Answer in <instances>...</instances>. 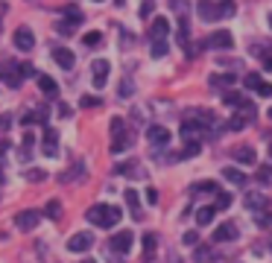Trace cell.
<instances>
[{
	"instance_id": "obj_34",
	"label": "cell",
	"mask_w": 272,
	"mask_h": 263,
	"mask_svg": "<svg viewBox=\"0 0 272 263\" xmlns=\"http://www.w3.org/2000/svg\"><path fill=\"white\" fill-rule=\"evenodd\" d=\"M82 41H85V47H100V44H102V35L100 33H85V38H82Z\"/></svg>"
},
{
	"instance_id": "obj_20",
	"label": "cell",
	"mask_w": 272,
	"mask_h": 263,
	"mask_svg": "<svg viewBox=\"0 0 272 263\" xmlns=\"http://www.w3.org/2000/svg\"><path fill=\"white\" fill-rule=\"evenodd\" d=\"M234 161L252 167V164H255V149H252V146H237V149H234Z\"/></svg>"
},
{
	"instance_id": "obj_30",
	"label": "cell",
	"mask_w": 272,
	"mask_h": 263,
	"mask_svg": "<svg viewBox=\"0 0 272 263\" xmlns=\"http://www.w3.org/2000/svg\"><path fill=\"white\" fill-rule=\"evenodd\" d=\"M150 53H153L155 59L167 56V38H155V41H153V47H150Z\"/></svg>"
},
{
	"instance_id": "obj_21",
	"label": "cell",
	"mask_w": 272,
	"mask_h": 263,
	"mask_svg": "<svg viewBox=\"0 0 272 263\" xmlns=\"http://www.w3.org/2000/svg\"><path fill=\"white\" fill-rule=\"evenodd\" d=\"M208 82H211L214 88H220V91H228V88L234 85V76H231V73H225V76H222V73H214Z\"/></svg>"
},
{
	"instance_id": "obj_48",
	"label": "cell",
	"mask_w": 272,
	"mask_h": 263,
	"mask_svg": "<svg viewBox=\"0 0 272 263\" xmlns=\"http://www.w3.org/2000/svg\"><path fill=\"white\" fill-rule=\"evenodd\" d=\"M150 12H153V3H150V0H147V3H144V6H141V15H150Z\"/></svg>"
},
{
	"instance_id": "obj_49",
	"label": "cell",
	"mask_w": 272,
	"mask_h": 263,
	"mask_svg": "<svg viewBox=\"0 0 272 263\" xmlns=\"http://www.w3.org/2000/svg\"><path fill=\"white\" fill-rule=\"evenodd\" d=\"M167 263H185V260H182L179 254H170V257H167Z\"/></svg>"
},
{
	"instance_id": "obj_8",
	"label": "cell",
	"mask_w": 272,
	"mask_h": 263,
	"mask_svg": "<svg viewBox=\"0 0 272 263\" xmlns=\"http://www.w3.org/2000/svg\"><path fill=\"white\" fill-rule=\"evenodd\" d=\"M234 44V38H231V33H214V35H208V41H205L202 47H208V50H228Z\"/></svg>"
},
{
	"instance_id": "obj_4",
	"label": "cell",
	"mask_w": 272,
	"mask_h": 263,
	"mask_svg": "<svg viewBox=\"0 0 272 263\" xmlns=\"http://www.w3.org/2000/svg\"><path fill=\"white\" fill-rule=\"evenodd\" d=\"M252 120H255V105L243 100V103L234 108V114L228 117V123H225V126H228L231 132H240V129H246V126H249Z\"/></svg>"
},
{
	"instance_id": "obj_26",
	"label": "cell",
	"mask_w": 272,
	"mask_h": 263,
	"mask_svg": "<svg viewBox=\"0 0 272 263\" xmlns=\"http://www.w3.org/2000/svg\"><path fill=\"white\" fill-rule=\"evenodd\" d=\"M155 245H158V237H155V234H144V257H147V260L155 254Z\"/></svg>"
},
{
	"instance_id": "obj_7",
	"label": "cell",
	"mask_w": 272,
	"mask_h": 263,
	"mask_svg": "<svg viewBox=\"0 0 272 263\" xmlns=\"http://www.w3.org/2000/svg\"><path fill=\"white\" fill-rule=\"evenodd\" d=\"M12 44H15L18 50H33L35 47V35H33V30L30 27H18L15 30V38H12Z\"/></svg>"
},
{
	"instance_id": "obj_37",
	"label": "cell",
	"mask_w": 272,
	"mask_h": 263,
	"mask_svg": "<svg viewBox=\"0 0 272 263\" xmlns=\"http://www.w3.org/2000/svg\"><path fill=\"white\" fill-rule=\"evenodd\" d=\"M18 70H21V76H38V73H35V68L30 65V62H18Z\"/></svg>"
},
{
	"instance_id": "obj_24",
	"label": "cell",
	"mask_w": 272,
	"mask_h": 263,
	"mask_svg": "<svg viewBox=\"0 0 272 263\" xmlns=\"http://www.w3.org/2000/svg\"><path fill=\"white\" fill-rule=\"evenodd\" d=\"M123 199H126V205L132 208V213H135V219H138V216H141V202H138V193L129 187V190L123 193Z\"/></svg>"
},
{
	"instance_id": "obj_39",
	"label": "cell",
	"mask_w": 272,
	"mask_h": 263,
	"mask_svg": "<svg viewBox=\"0 0 272 263\" xmlns=\"http://www.w3.org/2000/svg\"><path fill=\"white\" fill-rule=\"evenodd\" d=\"M260 82H263V79H260L257 73H249V76H246V85L252 88V91H257V85H260Z\"/></svg>"
},
{
	"instance_id": "obj_18",
	"label": "cell",
	"mask_w": 272,
	"mask_h": 263,
	"mask_svg": "<svg viewBox=\"0 0 272 263\" xmlns=\"http://www.w3.org/2000/svg\"><path fill=\"white\" fill-rule=\"evenodd\" d=\"M246 208H249V210H257V213H263V210L269 208V199H266L263 193H249V196H246Z\"/></svg>"
},
{
	"instance_id": "obj_52",
	"label": "cell",
	"mask_w": 272,
	"mask_h": 263,
	"mask_svg": "<svg viewBox=\"0 0 272 263\" xmlns=\"http://www.w3.org/2000/svg\"><path fill=\"white\" fill-rule=\"evenodd\" d=\"M269 27H272V12H269Z\"/></svg>"
},
{
	"instance_id": "obj_17",
	"label": "cell",
	"mask_w": 272,
	"mask_h": 263,
	"mask_svg": "<svg viewBox=\"0 0 272 263\" xmlns=\"http://www.w3.org/2000/svg\"><path fill=\"white\" fill-rule=\"evenodd\" d=\"M47 117H50V108H33V111H27L24 114V126H38V123H47Z\"/></svg>"
},
{
	"instance_id": "obj_38",
	"label": "cell",
	"mask_w": 272,
	"mask_h": 263,
	"mask_svg": "<svg viewBox=\"0 0 272 263\" xmlns=\"http://www.w3.org/2000/svg\"><path fill=\"white\" fill-rule=\"evenodd\" d=\"M132 91H135V85H132L129 79H126V82H120V88H117L120 97H132Z\"/></svg>"
},
{
	"instance_id": "obj_5",
	"label": "cell",
	"mask_w": 272,
	"mask_h": 263,
	"mask_svg": "<svg viewBox=\"0 0 272 263\" xmlns=\"http://www.w3.org/2000/svg\"><path fill=\"white\" fill-rule=\"evenodd\" d=\"M38 222H41V213L33 210V208L18 210V213H15V225L21 228V231H33V228H38Z\"/></svg>"
},
{
	"instance_id": "obj_42",
	"label": "cell",
	"mask_w": 272,
	"mask_h": 263,
	"mask_svg": "<svg viewBox=\"0 0 272 263\" xmlns=\"http://www.w3.org/2000/svg\"><path fill=\"white\" fill-rule=\"evenodd\" d=\"M185 243L187 245H196V243H199V234H196V231H187V234H185Z\"/></svg>"
},
{
	"instance_id": "obj_3",
	"label": "cell",
	"mask_w": 272,
	"mask_h": 263,
	"mask_svg": "<svg viewBox=\"0 0 272 263\" xmlns=\"http://www.w3.org/2000/svg\"><path fill=\"white\" fill-rule=\"evenodd\" d=\"M132 132L126 129V120L123 117H111V152L120 155L123 149H129L132 146Z\"/></svg>"
},
{
	"instance_id": "obj_47",
	"label": "cell",
	"mask_w": 272,
	"mask_h": 263,
	"mask_svg": "<svg viewBox=\"0 0 272 263\" xmlns=\"http://www.w3.org/2000/svg\"><path fill=\"white\" fill-rule=\"evenodd\" d=\"M147 199L155 205V202H158V190H153V187H150V190H147Z\"/></svg>"
},
{
	"instance_id": "obj_28",
	"label": "cell",
	"mask_w": 272,
	"mask_h": 263,
	"mask_svg": "<svg viewBox=\"0 0 272 263\" xmlns=\"http://www.w3.org/2000/svg\"><path fill=\"white\" fill-rule=\"evenodd\" d=\"M44 216H50V219H59V216H62V205H59V199H50V202L44 205Z\"/></svg>"
},
{
	"instance_id": "obj_32",
	"label": "cell",
	"mask_w": 272,
	"mask_h": 263,
	"mask_svg": "<svg viewBox=\"0 0 272 263\" xmlns=\"http://www.w3.org/2000/svg\"><path fill=\"white\" fill-rule=\"evenodd\" d=\"M24 178H27V181H33V184H38V181H44V178H47V173H44V170H27Z\"/></svg>"
},
{
	"instance_id": "obj_46",
	"label": "cell",
	"mask_w": 272,
	"mask_h": 263,
	"mask_svg": "<svg viewBox=\"0 0 272 263\" xmlns=\"http://www.w3.org/2000/svg\"><path fill=\"white\" fill-rule=\"evenodd\" d=\"M59 117H70V105H68V103L59 105Z\"/></svg>"
},
{
	"instance_id": "obj_11",
	"label": "cell",
	"mask_w": 272,
	"mask_h": 263,
	"mask_svg": "<svg viewBox=\"0 0 272 263\" xmlns=\"http://www.w3.org/2000/svg\"><path fill=\"white\" fill-rule=\"evenodd\" d=\"M132 240H135V237H132V231H117V234L111 237L108 248H111V251H120V254H126V251L132 248Z\"/></svg>"
},
{
	"instance_id": "obj_12",
	"label": "cell",
	"mask_w": 272,
	"mask_h": 263,
	"mask_svg": "<svg viewBox=\"0 0 272 263\" xmlns=\"http://www.w3.org/2000/svg\"><path fill=\"white\" fill-rule=\"evenodd\" d=\"M53 62L62 70H73V65H76V59H73V53H70L68 47H56V50H53Z\"/></svg>"
},
{
	"instance_id": "obj_15",
	"label": "cell",
	"mask_w": 272,
	"mask_h": 263,
	"mask_svg": "<svg viewBox=\"0 0 272 263\" xmlns=\"http://www.w3.org/2000/svg\"><path fill=\"white\" fill-rule=\"evenodd\" d=\"M202 126L193 120H185V126H182V138L187 140V143H199V138H202Z\"/></svg>"
},
{
	"instance_id": "obj_25",
	"label": "cell",
	"mask_w": 272,
	"mask_h": 263,
	"mask_svg": "<svg viewBox=\"0 0 272 263\" xmlns=\"http://www.w3.org/2000/svg\"><path fill=\"white\" fill-rule=\"evenodd\" d=\"M222 178H228L231 184H243V181H246V175L240 173L237 167H225V170H222Z\"/></svg>"
},
{
	"instance_id": "obj_1",
	"label": "cell",
	"mask_w": 272,
	"mask_h": 263,
	"mask_svg": "<svg viewBox=\"0 0 272 263\" xmlns=\"http://www.w3.org/2000/svg\"><path fill=\"white\" fill-rule=\"evenodd\" d=\"M85 219L97 228H114L120 222V208H114V205H91L85 210Z\"/></svg>"
},
{
	"instance_id": "obj_53",
	"label": "cell",
	"mask_w": 272,
	"mask_h": 263,
	"mask_svg": "<svg viewBox=\"0 0 272 263\" xmlns=\"http://www.w3.org/2000/svg\"><path fill=\"white\" fill-rule=\"evenodd\" d=\"M0 181H3V170H0Z\"/></svg>"
},
{
	"instance_id": "obj_14",
	"label": "cell",
	"mask_w": 272,
	"mask_h": 263,
	"mask_svg": "<svg viewBox=\"0 0 272 263\" xmlns=\"http://www.w3.org/2000/svg\"><path fill=\"white\" fill-rule=\"evenodd\" d=\"M147 138L153 146H164V143H170V132L164 129V126H150L147 129Z\"/></svg>"
},
{
	"instance_id": "obj_43",
	"label": "cell",
	"mask_w": 272,
	"mask_h": 263,
	"mask_svg": "<svg viewBox=\"0 0 272 263\" xmlns=\"http://www.w3.org/2000/svg\"><path fill=\"white\" fill-rule=\"evenodd\" d=\"M170 3H173V9H176V12H182V15L187 12V3H185V0H170Z\"/></svg>"
},
{
	"instance_id": "obj_35",
	"label": "cell",
	"mask_w": 272,
	"mask_h": 263,
	"mask_svg": "<svg viewBox=\"0 0 272 263\" xmlns=\"http://www.w3.org/2000/svg\"><path fill=\"white\" fill-rule=\"evenodd\" d=\"M193 193H220V187H217L214 181H205V184H196Z\"/></svg>"
},
{
	"instance_id": "obj_41",
	"label": "cell",
	"mask_w": 272,
	"mask_h": 263,
	"mask_svg": "<svg viewBox=\"0 0 272 263\" xmlns=\"http://www.w3.org/2000/svg\"><path fill=\"white\" fill-rule=\"evenodd\" d=\"M257 94H260V97H272V85L269 82H260V85H257Z\"/></svg>"
},
{
	"instance_id": "obj_13",
	"label": "cell",
	"mask_w": 272,
	"mask_h": 263,
	"mask_svg": "<svg viewBox=\"0 0 272 263\" xmlns=\"http://www.w3.org/2000/svg\"><path fill=\"white\" fill-rule=\"evenodd\" d=\"M38 91L44 97H59V82L53 76H47V73H38Z\"/></svg>"
},
{
	"instance_id": "obj_29",
	"label": "cell",
	"mask_w": 272,
	"mask_h": 263,
	"mask_svg": "<svg viewBox=\"0 0 272 263\" xmlns=\"http://www.w3.org/2000/svg\"><path fill=\"white\" fill-rule=\"evenodd\" d=\"M255 178L260 184H272V164H263V167H257Z\"/></svg>"
},
{
	"instance_id": "obj_16",
	"label": "cell",
	"mask_w": 272,
	"mask_h": 263,
	"mask_svg": "<svg viewBox=\"0 0 272 263\" xmlns=\"http://www.w3.org/2000/svg\"><path fill=\"white\" fill-rule=\"evenodd\" d=\"M214 240H217V243H231V240H237V225H234V222L220 225L214 231Z\"/></svg>"
},
{
	"instance_id": "obj_50",
	"label": "cell",
	"mask_w": 272,
	"mask_h": 263,
	"mask_svg": "<svg viewBox=\"0 0 272 263\" xmlns=\"http://www.w3.org/2000/svg\"><path fill=\"white\" fill-rule=\"evenodd\" d=\"M79 263H97V260H79Z\"/></svg>"
},
{
	"instance_id": "obj_55",
	"label": "cell",
	"mask_w": 272,
	"mask_h": 263,
	"mask_svg": "<svg viewBox=\"0 0 272 263\" xmlns=\"http://www.w3.org/2000/svg\"><path fill=\"white\" fill-rule=\"evenodd\" d=\"M97 3H102V0H97Z\"/></svg>"
},
{
	"instance_id": "obj_23",
	"label": "cell",
	"mask_w": 272,
	"mask_h": 263,
	"mask_svg": "<svg viewBox=\"0 0 272 263\" xmlns=\"http://www.w3.org/2000/svg\"><path fill=\"white\" fill-rule=\"evenodd\" d=\"M214 213H217V208H214V205H205V208L196 210V222H199V225H208V222L214 219Z\"/></svg>"
},
{
	"instance_id": "obj_27",
	"label": "cell",
	"mask_w": 272,
	"mask_h": 263,
	"mask_svg": "<svg viewBox=\"0 0 272 263\" xmlns=\"http://www.w3.org/2000/svg\"><path fill=\"white\" fill-rule=\"evenodd\" d=\"M193 257H196V260H199V263H208V260H214L217 254L211 251V245H196V251H193Z\"/></svg>"
},
{
	"instance_id": "obj_10",
	"label": "cell",
	"mask_w": 272,
	"mask_h": 263,
	"mask_svg": "<svg viewBox=\"0 0 272 263\" xmlns=\"http://www.w3.org/2000/svg\"><path fill=\"white\" fill-rule=\"evenodd\" d=\"M108 70H111L108 59H97V62H94V68H91V76H94V88H102L105 82H108Z\"/></svg>"
},
{
	"instance_id": "obj_44",
	"label": "cell",
	"mask_w": 272,
	"mask_h": 263,
	"mask_svg": "<svg viewBox=\"0 0 272 263\" xmlns=\"http://www.w3.org/2000/svg\"><path fill=\"white\" fill-rule=\"evenodd\" d=\"M76 173H82V164H76ZM70 178H73V170L62 173V178H59V181H70Z\"/></svg>"
},
{
	"instance_id": "obj_6",
	"label": "cell",
	"mask_w": 272,
	"mask_h": 263,
	"mask_svg": "<svg viewBox=\"0 0 272 263\" xmlns=\"http://www.w3.org/2000/svg\"><path fill=\"white\" fill-rule=\"evenodd\" d=\"M91 245H94V234H91V231H79V234H73L68 240V248L73 254H82V251H88Z\"/></svg>"
},
{
	"instance_id": "obj_9",
	"label": "cell",
	"mask_w": 272,
	"mask_h": 263,
	"mask_svg": "<svg viewBox=\"0 0 272 263\" xmlns=\"http://www.w3.org/2000/svg\"><path fill=\"white\" fill-rule=\"evenodd\" d=\"M41 149H44V155L53 158V155H59V132L56 129H44V138H41Z\"/></svg>"
},
{
	"instance_id": "obj_45",
	"label": "cell",
	"mask_w": 272,
	"mask_h": 263,
	"mask_svg": "<svg viewBox=\"0 0 272 263\" xmlns=\"http://www.w3.org/2000/svg\"><path fill=\"white\" fill-rule=\"evenodd\" d=\"M260 62H263V70H272V50L266 56H260Z\"/></svg>"
},
{
	"instance_id": "obj_54",
	"label": "cell",
	"mask_w": 272,
	"mask_h": 263,
	"mask_svg": "<svg viewBox=\"0 0 272 263\" xmlns=\"http://www.w3.org/2000/svg\"><path fill=\"white\" fill-rule=\"evenodd\" d=\"M269 120H272V108H269Z\"/></svg>"
},
{
	"instance_id": "obj_40",
	"label": "cell",
	"mask_w": 272,
	"mask_h": 263,
	"mask_svg": "<svg viewBox=\"0 0 272 263\" xmlns=\"http://www.w3.org/2000/svg\"><path fill=\"white\" fill-rule=\"evenodd\" d=\"M257 225H260V228H272V216H269V213H257Z\"/></svg>"
},
{
	"instance_id": "obj_2",
	"label": "cell",
	"mask_w": 272,
	"mask_h": 263,
	"mask_svg": "<svg viewBox=\"0 0 272 263\" xmlns=\"http://www.w3.org/2000/svg\"><path fill=\"white\" fill-rule=\"evenodd\" d=\"M196 12H199L202 21L231 18L234 15V0H220V3H214V0H199V3H196Z\"/></svg>"
},
{
	"instance_id": "obj_19",
	"label": "cell",
	"mask_w": 272,
	"mask_h": 263,
	"mask_svg": "<svg viewBox=\"0 0 272 263\" xmlns=\"http://www.w3.org/2000/svg\"><path fill=\"white\" fill-rule=\"evenodd\" d=\"M82 21H85V15H82V9H79V6H65V24H68L70 30L82 27Z\"/></svg>"
},
{
	"instance_id": "obj_51",
	"label": "cell",
	"mask_w": 272,
	"mask_h": 263,
	"mask_svg": "<svg viewBox=\"0 0 272 263\" xmlns=\"http://www.w3.org/2000/svg\"><path fill=\"white\" fill-rule=\"evenodd\" d=\"M269 158H272V143H269Z\"/></svg>"
},
{
	"instance_id": "obj_36",
	"label": "cell",
	"mask_w": 272,
	"mask_h": 263,
	"mask_svg": "<svg viewBox=\"0 0 272 263\" xmlns=\"http://www.w3.org/2000/svg\"><path fill=\"white\" fill-rule=\"evenodd\" d=\"M228 205H231V196H228V193H217V205H214V208H217V210H225Z\"/></svg>"
},
{
	"instance_id": "obj_22",
	"label": "cell",
	"mask_w": 272,
	"mask_h": 263,
	"mask_svg": "<svg viewBox=\"0 0 272 263\" xmlns=\"http://www.w3.org/2000/svg\"><path fill=\"white\" fill-rule=\"evenodd\" d=\"M167 33H170L167 18H155V21H153V41H155V38H167Z\"/></svg>"
},
{
	"instance_id": "obj_31",
	"label": "cell",
	"mask_w": 272,
	"mask_h": 263,
	"mask_svg": "<svg viewBox=\"0 0 272 263\" xmlns=\"http://www.w3.org/2000/svg\"><path fill=\"white\" fill-rule=\"evenodd\" d=\"M222 103H225V105H234V108H237V105L243 103V97H240L237 91H222Z\"/></svg>"
},
{
	"instance_id": "obj_33",
	"label": "cell",
	"mask_w": 272,
	"mask_h": 263,
	"mask_svg": "<svg viewBox=\"0 0 272 263\" xmlns=\"http://www.w3.org/2000/svg\"><path fill=\"white\" fill-rule=\"evenodd\" d=\"M79 105H82V108H102V100H100V97H91V94H88V97H82V100H79Z\"/></svg>"
}]
</instances>
